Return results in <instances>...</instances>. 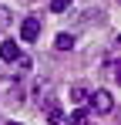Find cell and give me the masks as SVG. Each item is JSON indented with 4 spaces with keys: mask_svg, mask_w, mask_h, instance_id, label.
<instances>
[{
    "mask_svg": "<svg viewBox=\"0 0 121 125\" xmlns=\"http://www.w3.org/2000/svg\"><path fill=\"white\" fill-rule=\"evenodd\" d=\"M87 102H91V108H94L98 115H108V112H114V95H111L108 88H98L94 95H87Z\"/></svg>",
    "mask_w": 121,
    "mask_h": 125,
    "instance_id": "obj_1",
    "label": "cell"
},
{
    "mask_svg": "<svg viewBox=\"0 0 121 125\" xmlns=\"http://www.w3.org/2000/svg\"><path fill=\"white\" fill-rule=\"evenodd\" d=\"M40 37V17H24V24H20V41L34 44Z\"/></svg>",
    "mask_w": 121,
    "mask_h": 125,
    "instance_id": "obj_2",
    "label": "cell"
},
{
    "mask_svg": "<svg viewBox=\"0 0 121 125\" xmlns=\"http://www.w3.org/2000/svg\"><path fill=\"white\" fill-rule=\"evenodd\" d=\"M17 58H20V47H17V44H14V41H3V44H0V61L14 64V61H17Z\"/></svg>",
    "mask_w": 121,
    "mask_h": 125,
    "instance_id": "obj_3",
    "label": "cell"
},
{
    "mask_svg": "<svg viewBox=\"0 0 121 125\" xmlns=\"http://www.w3.org/2000/svg\"><path fill=\"white\" fill-rule=\"evenodd\" d=\"M3 102L14 105V108H20V105H24V91H20L17 84H14V88H7V91H3Z\"/></svg>",
    "mask_w": 121,
    "mask_h": 125,
    "instance_id": "obj_4",
    "label": "cell"
},
{
    "mask_svg": "<svg viewBox=\"0 0 121 125\" xmlns=\"http://www.w3.org/2000/svg\"><path fill=\"white\" fill-rule=\"evenodd\" d=\"M64 125H91V115L84 108H78V112H71V118H64Z\"/></svg>",
    "mask_w": 121,
    "mask_h": 125,
    "instance_id": "obj_5",
    "label": "cell"
},
{
    "mask_svg": "<svg viewBox=\"0 0 121 125\" xmlns=\"http://www.w3.org/2000/svg\"><path fill=\"white\" fill-rule=\"evenodd\" d=\"M71 102H74V105L87 102V88H84V84H74V88H71Z\"/></svg>",
    "mask_w": 121,
    "mask_h": 125,
    "instance_id": "obj_6",
    "label": "cell"
},
{
    "mask_svg": "<svg viewBox=\"0 0 121 125\" xmlns=\"http://www.w3.org/2000/svg\"><path fill=\"white\" fill-rule=\"evenodd\" d=\"M54 47H57V51H71V47H74V34H57Z\"/></svg>",
    "mask_w": 121,
    "mask_h": 125,
    "instance_id": "obj_7",
    "label": "cell"
},
{
    "mask_svg": "<svg viewBox=\"0 0 121 125\" xmlns=\"http://www.w3.org/2000/svg\"><path fill=\"white\" fill-rule=\"evenodd\" d=\"M47 122H51V125H64V112L51 105V108H47Z\"/></svg>",
    "mask_w": 121,
    "mask_h": 125,
    "instance_id": "obj_8",
    "label": "cell"
},
{
    "mask_svg": "<svg viewBox=\"0 0 121 125\" xmlns=\"http://www.w3.org/2000/svg\"><path fill=\"white\" fill-rule=\"evenodd\" d=\"M67 7H71V0H51V10H54V14H64Z\"/></svg>",
    "mask_w": 121,
    "mask_h": 125,
    "instance_id": "obj_9",
    "label": "cell"
},
{
    "mask_svg": "<svg viewBox=\"0 0 121 125\" xmlns=\"http://www.w3.org/2000/svg\"><path fill=\"white\" fill-rule=\"evenodd\" d=\"M7 24H10V10H7V7H0V31H3Z\"/></svg>",
    "mask_w": 121,
    "mask_h": 125,
    "instance_id": "obj_10",
    "label": "cell"
},
{
    "mask_svg": "<svg viewBox=\"0 0 121 125\" xmlns=\"http://www.w3.org/2000/svg\"><path fill=\"white\" fill-rule=\"evenodd\" d=\"M7 125H24V122H7Z\"/></svg>",
    "mask_w": 121,
    "mask_h": 125,
    "instance_id": "obj_11",
    "label": "cell"
}]
</instances>
